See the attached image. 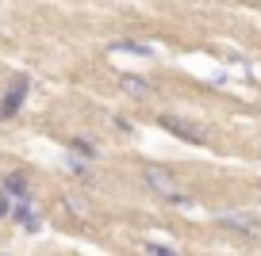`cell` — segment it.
Returning <instances> with one entry per match:
<instances>
[{
    "instance_id": "obj_6",
    "label": "cell",
    "mask_w": 261,
    "mask_h": 256,
    "mask_svg": "<svg viewBox=\"0 0 261 256\" xmlns=\"http://www.w3.org/2000/svg\"><path fill=\"white\" fill-rule=\"evenodd\" d=\"M112 54H130V57H154V46L150 42H115Z\"/></svg>"
},
{
    "instance_id": "obj_1",
    "label": "cell",
    "mask_w": 261,
    "mask_h": 256,
    "mask_svg": "<svg viewBox=\"0 0 261 256\" xmlns=\"http://www.w3.org/2000/svg\"><path fill=\"white\" fill-rule=\"evenodd\" d=\"M142 180H146V187H150L154 195H162V199H169V203H180V207H188V195L177 191V176H173L169 168L146 165V168H142Z\"/></svg>"
},
{
    "instance_id": "obj_7",
    "label": "cell",
    "mask_w": 261,
    "mask_h": 256,
    "mask_svg": "<svg viewBox=\"0 0 261 256\" xmlns=\"http://www.w3.org/2000/svg\"><path fill=\"white\" fill-rule=\"evenodd\" d=\"M4 191H8L12 199H19V203H23V199H31V187H27V180L19 176V172H12V176L4 180Z\"/></svg>"
},
{
    "instance_id": "obj_8",
    "label": "cell",
    "mask_w": 261,
    "mask_h": 256,
    "mask_svg": "<svg viewBox=\"0 0 261 256\" xmlns=\"http://www.w3.org/2000/svg\"><path fill=\"white\" fill-rule=\"evenodd\" d=\"M12 207H16V199H12V195L0 187V218H8V214H12Z\"/></svg>"
},
{
    "instance_id": "obj_4",
    "label": "cell",
    "mask_w": 261,
    "mask_h": 256,
    "mask_svg": "<svg viewBox=\"0 0 261 256\" xmlns=\"http://www.w3.org/2000/svg\"><path fill=\"white\" fill-rule=\"evenodd\" d=\"M162 126L169 130V134H180L185 142H192V145H200V142H204V134H200V130H192L185 119H173V115H162Z\"/></svg>"
},
{
    "instance_id": "obj_2",
    "label": "cell",
    "mask_w": 261,
    "mask_h": 256,
    "mask_svg": "<svg viewBox=\"0 0 261 256\" xmlns=\"http://www.w3.org/2000/svg\"><path fill=\"white\" fill-rule=\"evenodd\" d=\"M219 226L242 233V237H261V218L250 210H227V214H219Z\"/></svg>"
},
{
    "instance_id": "obj_9",
    "label": "cell",
    "mask_w": 261,
    "mask_h": 256,
    "mask_svg": "<svg viewBox=\"0 0 261 256\" xmlns=\"http://www.w3.org/2000/svg\"><path fill=\"white\" fill-rule=\"evenodd\" d=\"M69 149H73V153H85V157H92V153H96V149H92V142H81V138H73V142H69Z\"/></svg>"
},
{
    "instance_id": "obj_3",
    "label": "cell",
    "mask_w": 261,
    "mask_h": 256,
    "mask_svg": "<svg viewBox=\"0 0 261 256\" xmlns=\"http://www.w3.org/2000/svg\"><path fill=\"white\" fill-rule=\"evenodd\" d=\"M119 88L127 92L130 100H146L150 92H154V84H150L146 77H130V73H123V77H119Z\"/></svg>"
},
{
    "instance_id": "obj_5",
    "label": "cell",
    "mask_w": 261,
    "mask_h": 256,
    "mask_svg": "<svg viewBox=\"0 0 261 256\" xmlns=\"http://www.w3.org/2000/svg\"><path fill=\"white\" fill-rule=\"evenodd\" d=\"M23 96H27V80H16V88L4 96V104H0V115H16L19 111V104H23Z\"/></svg>"
}]
</instances>
